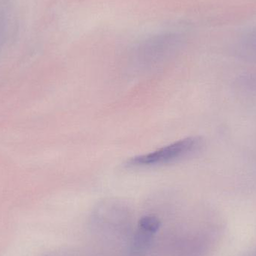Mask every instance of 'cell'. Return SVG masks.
I'll return each mask as SVG.
<instances>
[{"instance_id":"cell-3","label":"cell","mask_w":256,"mask_h":256,"mask_svg":"<svg viewBox=\"0 0 256 256\" xmlns=\"http://www.w3.org/2000/svg\"><path fill=\"white\" fill-rule=\"evenodd\" d=\"M161 222L158 218L154 216H146L138 221V228L154 234L160 228Z\"/></svg>"},{"instance_id":"cell-2","label":"cell","mask_w":256,"mask_h":256,"mask_svg":"<svg viewBox=\"0 0 256 256\" xmlns=\"http://www.w3.org/2000/svg\"><path fill=\"white\" fill-rule=\"evenodd\" d=\"M153 236V234L138 228L132 239V252L136 254H141L147 251L152 245Z\"/></svg>"},{"instance_id":"cell-1","label":"cell","mask_w":256,"mask_h":256,"mask_svg":"<svg viewBox=\"0 0 256 256\" xmlns=\"http://www.w3.org/2000/svg\"><path fill=\"white\" fill-rule=\"evenodd\" d=\"M202 144V140L200 137H188L150 153L134 156L128 161L126 165L142 168L172 164L196 153L201 149Z\"/></svg>"}]
</instances>
